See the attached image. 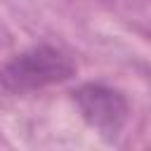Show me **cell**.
<instances>
[{"instance_id":"cell-1","label":"cell","mask_w":151,"mask_h":151,"mask_svg":"<svg viewBox=\"0 0 151 151\" xmlns=\"http://www.w3.org/2000/svg\"><path fill=\"white\" fill-rule=\"evenodd\" d=\"M78 71L71 54L54 45H35L14 54L0 68V87L9 94H28L66 83Z\"/></svg>"},{"instance_id":"cell-2","label":"cell","mask_w":151,"mask_h":151,"mask_svg":"<svg viewBox=\"0 0 151 151\" xmlns=\"http://www.w3.org/2000/svg\"><path fill=\"white\" fill-rule=\"evenodd\" d=\"M73 101L83 116V120L97 130L106 142L120 137L130 120V101L127 97L104 83H83L73 90Z\"/></svg>"}]
</instances>
